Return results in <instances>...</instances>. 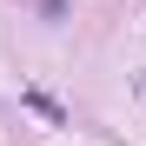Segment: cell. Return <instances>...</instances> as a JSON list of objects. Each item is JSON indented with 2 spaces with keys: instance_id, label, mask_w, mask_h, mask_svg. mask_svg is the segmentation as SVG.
Segmentation results:
<instances>
[{
  "instance_id": "cell-1",
  "label": "cell",
  "mask_w": 146,
  "mask_h": 146,
  "mask_svg": "<svg viewBox=\"0 0 146 146\" xmlns=\"http://www.w3.org/2000/svg\"><path fill=\"white\" fill-rule=\"evenodd\" d=\"M20 100H27V106H33L40 119H53V126H66V106H60V100H46L40 86H27V93H20Z\"/></svg>"
}]
</instances>
